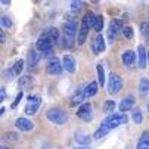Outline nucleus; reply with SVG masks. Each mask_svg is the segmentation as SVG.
I'll use <instances>...</instances> for the list:
<instances>
[{"label": "nucleus", "instance_id": "1", "mask_svg": "<svg viewBox=\"0 0 149 149\" xmlns=\"http://www.w3.org/2000/svg\"><path fill=\"white\" fill-rule=\"evenodd\" d=\"M46 117H47V120L50 121V123H53V124H65L67 121H68V115H67V112L63 111V109H61V108H52V109H49L47 112H46Z\"/></svg>", "mask_w": 149, "mask_h": 149}, {"label": "nucleus", "instance_id": "2", "mask_svg": "<svg viewBox=\"0 0 149 149\" xmlns=\"http://www.w3.org/2000/svg\"><path fill=\"white\" fill-rule=\"evenodd\" d=\"M36 47H37V50L43 55V56H50V55H52V50H53L52 41H50L47 37H45V36H41V37L37 40Z\"/></svg>", "mask_w": 149, "mask_h": 149}, {"label": "nucleus", "instance_id": "3", "mask_svg": "<svg viewBox=\"0 0 149 149\" xmlns=\"http://www.w3.org/2000/svg\"><path fill=\"white\" fill-rule=\"evenodd\" d=\"M123 89V80L118 74H111L109 83H108V93L109 95H117Z\"/></svg>", "mask_w": 149, "mask_h": 149}, {"label": "nucleus", "instance_id": "4", "mask_svg": "<svg viewBox=\"0 0 149 149\" xmlns=\"http://www.w3.org/2000/svg\"><path fill=\"white\" fill-rule=\"evenodd\" d=\"M106 125L109 127V129H117L118 125L121 124H125L127 123V115L123 114V115H118V114H111L108 118L105 120Z\"/></svg>", "mask_w": 149, "mask_h": 149}, {"label": "nucleus", "instance_id": "5", "mask_svg": "<svg viewBox=\"0 0 149 149\" xmlns=\"http://www.w3.org/2000/svg\"><path fill=\"white\" fill-rule=\"evenodd\" d=\"M40 106V96H28V103L25 106V114L34 115Z\"/></svg>", "mask_w": 149, "mask_h": 149}, {"label": "nucleus", "instance_id": "6", "mask_svg": "<svg viewBox=\"0 0 149 149\" xmlns=\"http://www.w3.org/2000/svg\"><path fill=\"white\" fill-rule=\"evenodd\" d=\"M62 70H63V65L61 63V61L58 58H53V59L49 61V63H47V72L50 75H58V74L62 72Z\"/></svg>", "mask_w": 149, "mask_h": 149}, {"label": "nucleus", "instance_id": "7", "mask_svg": "<svg viewBox=\"0 0 149 149\" xmlns=\"http://www.w3.org/2000/svg\"><path fill=\"white\" fill-rule=\"evenodd\" d=\"M77 117L84 120V121H90L93 118L92 117V106H90V103H83L78 108V111H77Z\"/></svg>", "mask_w": 149, "mask_h": 149}, {"label": "nucleus", "instance_id": "8", "mask_svg": "<svg viewBox=\"0 0 149 149\" xmlns=\"http://www.w3.org/2000/svg\"><path fill=\"white\" fill-rule=\"evenodd\" d=\"M146 62H148V52H146L145 46H139L137 47V67L140 70H145Z\"/></svg>", "mask_w": 149, "mask_h": 149}, {"label": "nucleus", "instance_id": "9", "mask_svg": "<svg viewBox=\"0 0 149 149\" xmlns=\"http://www.w3.org/2000/svg\"><path fill=\"white\" fill-rule=\"evenodd\" d=\"M15 127L18 130H21V132H30V130L34 129V124L30 120H27V118H18L15 121Z\"/></svg>", "mask_w": 149, "mask_h": 149}, {"label": "nucleus", "instance_id": "10", "mask_svg": "<svg viewBox=\"0 0 149 149\" xmlns=\"http://www.w3.org/2000/svg\"><path fill=\"white\" fill-rule=\"evenodd\" d=\"M84 99H86V93H84V90L83 89H77L75 93L71 97V106H77V105L81 106L83 102H84Z\"/></svg>", "mask_w": 149, "mask_h": 149}, {"label": "nucleus", "instance_id": "11", "mask_svg": "<svg viewBox=\"0 0 149 149\" xmlns=\"http://www.w3.org/2000/svg\"><path fill=\"white\" fill-rule=\"evenodd\" d=\"M120 30L123 31V28H121V22L118 19H112L111 21V24H109V38L111 40H114L117 36H118V33H120Z\"/></svg>", "mask_w": 149, "mask_h": 149}, {"label": "nucleus", "instance_id": "12", "mask_svg": "<svg viewBox=\"0 0 149 149\" xmlns=\"http://www.w3.org/2000/svg\"><path fill=\"white\" fill-rule=\"evenodd\" d=\"M62 65H63V70H67L68 72H74L75 71V59L71 55H65L63 61H62Z\"/></svg>", "mask_w": 149, "mask_h": 149}, {"label": "nucleus", "instance_id": "13", "mask_svg": "<svg viewBox=\"0 0 149 149\" xmlns=\"http://www.w3.org/2000/svg\"><path fill=\"white\" fill-rule=\"evenodd\" d=\"M134 106V97L133 96H129V97H124L121 102H120V111L121 112H125V111H130Z\"/></svg>", "mask_w": 149, "mask_h": 149}, {"label": "nucleus", "instance_id": "14", "mask_svg": "<svg viewBox=\"0 0 149 149\" xmlns=\"http://www.w3.org/2000/svg\"><path fill=\"white\" fill-rule=\"evenodd\" d=\"M136 61V53L133 50H125L123 53V63L125 67H132Z\"/></svg>", "mask_w": 149, "mask_h": 149}, {"label": "nucleus", "instance_id": "15", "mask_svg": "<svg viewBox=\"0 0 149 149\" xmlns=\"http://www.w3.org/2000/svg\"><path fill=\"white\" fill-rule=\"evenodd\" d=\"M105 38L102 34H97L96 38H95V43H93V49H95V53H102L105 50Z\"/></svg>", "mask_w": 149, "mask_h": 149}, {"label": "nucleus", "instance_id": "16", "mask_svg": "<svg viewBox=\"0 0 149 149\" xmlns=\"http://www.w3.org/2000/svg\"><path fill=\"white\" fill-rule=\"evenodd\" d=\"M97 89H99V83L96 81H90L86 89H84V93H86V97H93L96 93H97Z\"/></svg>", "mask_w": 149, "mask_h": 149}, {"label": "nucleus", "instance_id": "17", "mask_svg": "<svg viewBox=\"0 0 149 149\" xmlns=\"http://www.w3.org/2000/svg\"><path fill=\"white\" fill-rule=\"evenodd\" d=\"M109 130H111V129H109V127L106 125V123L103 121V123L100 124V127H99V129H97V130L95 132L93 137H95V139H102V137H105L106 134L109 133Z\"/></svg>", "mask_w": 149, "mask_h": 149}, {"label": "nucleus", "instance_id": "18", "mask_svg": "<svg viewBox=\"0 0 149 149\" xmlns=\"http://www.w3.org/2000/svg\"><path fill=\"white\" fill-rule=\"evenodd\" d=\"M41 36H45V37H47L50 41H52V45H55L56 41H58V38H59V31L56 30V28H49V30H46Z\"/></svg>", "mask_w": 149, "mask_h": 149}, {"label": "nucleus", "instance_id": "19", "mask_svg": "<svg viewBox=\"0 0 149 149\" xmlns=\"http://www.w3.org/2000/svg\"><path fill=\"white\" fill-rule=\"evenodd\" d=\"M63 33H65V36L74 37L75 33H77V25H75V22L70 21V22H65V24H63Z\"/></svg>", "mask_w": 149, "mask_h": 149}, {"label": "nucleus", "instance_id": "20", "mask_svg": "<svg viewBox=\"0 0 149 149\" xmlns=\"http://www.w3.org/2000/svg\"><path fill=\"white\" fill-rule=\"evenodd\" d=\"M89 27L86 24H81V28L78 30V45H83L87 38V34H89Z\"/></svg>", "mask_w": 149, "mask_h": 149}, {"label": "nucleus", "instance_id": "21", "mask_svg": "<svg viewBox=\"0 0 149 149\" xmlns=\"http://www.w3.org/2000/svg\"><path fill=\"white\" fill-rule=\"evenodd\" d=\"M41 59V55H38L36 50H31L30 53H28V58H27V62H28V65L30 67H36L37 63H38V61Z\"/></svg>", "mask_w": 149, "mask_h": 149}, {"label": "nucleus", "instance_id": "22", "mask_svg": "<svg viewBox=\"0 0 149 149\" xmlns=\"http://www.w3.org/2000/svg\"><path fill=\"white\" fill-rule=\"evenodd\" d=\"M75 140H77L78 143L84 145V146H87V145L90 143L92 137H90V134H87V133H83V132H78V133L75 134Z\"/></svg>", "mask_w": 149, "mask_h": 149}, {"label": "nucleus", "instance_id": "23", "mask_svg": "<svg viewBox=\"0 0 149 149\" xmlns=\"http://www.w3.org/2000/svg\"><path fill=\"white\" fill-rule=\"evenodd\" d=\"M139 90H140V95H142V96L149 95V78H146V77L140 78V83H139Z\"/></svg>", "mask_w": 149, "mask_h": 149}, {"label": "nucleus", "instance_id": "24", "mask_svg": "<svg viewBox=\"0 0 149 149\" xmlns=\"http://www.w3.org/2000/svg\"><path fill=\"white\" fill-rule=\"evenodd\" d=\"M137 149H149V132H145L137 143Z\"/></svg>", "mask_w": 149, "mask_h": 149}, {"label": "nucleus", "instance_id": "25", "mask_svg": "<svg viewBox=\"0 0 149 149\" xmlns=\"http://www.w3.org/2000/svg\"><path fill=\"white\" fill-rule=\"evenodd\" d=\"M95 21H96V16L92 12H87L86 15L83 16V24H86L89 28H93L95 27Z\"/></svg>", "mask_w": 149, "mask_h": 149}, {"label": "nucleus", "instance_id": "26", "mask_svg": "<svg viewBox=\"0 0 149 149\" xmlns=\"http://www.w3.org/2000/svg\"><path fill=\"white\" fill-rule=\"evenodd\" d=\"M33 86V78L30 75H25V77H21L19 78V87L25 90V89H30Z\"/></svg>", "mask_w": 149, "mask_h": 149}, {"label": "nucleus", "instance_id": "27", "mask_svg": "<svg viewBox=\"0 0 149 149\" xmlns=\"http://www.w3.org/2000/svg\"><path fill=\"white\" fill-rule=\"evenodd\" d=\"M96 71H97V83H99V86L103 87V84H105V71H103L102 63H97L96 65Z\"/></svg>", "mask_w": 149, "mask_h": 149}, {"label": "nucleus", "instance_id": "28", "mask_svg": "<svg viewBox=\"0 0 149 149\" xmlns=\"http://www.w3.org/2000/svg\"><path fill=\"white\" fill-rule=\"evenodd\" d=\"M62 46L67 47V49H71L74 46V37L71 36H63L62 37Z\"/></svg>", "mask_w": 149, "mask_h": 149}, {"label": "nucleus", "instance_id": "29", "mask_svg": "<svg viewBox=\"0 0 149 149\" xmlns=\"http://www.w3.org/2000/svg\"><path fill=\"white\" fill-rule=\"evenodd\" d=\"M22 70H24V61L19 59V61L15 62V65H13V74L15 75H19L21 72H22Z\"/></svg>", "mask_w": 149, "mask_h": 149}, {"label": "nucleus", "instance_id": "30", "mask_svg": "<svg viewBox=\"0 0 149 149\" xmlns=\"http://www.w3.org/2000/svg\"><path fill=\"white\" fill-rule=\"evenodd\" d=\"M114 108H115V102H114V100H106V102H105V105H103V111H105L106 114L112 112V111H114Z\"/></svg>", "mask_w": 149, "mask_h": 149}, {"label": "nucleus", "instance_id": "31", "mask_svg": "<svg viewBox=\"0 0 149 149\" xmlns=\"http://www.w3.org/2000/svg\"><path fill=\"white\" fill-rule=\"evenodd\" d=\"M18 137H19V136H18L16 133H13V132H8V133L3 134V139L8 140V142H16Z\"/></svg>", "mask_w": 149, "mask_h": 149}, {"label": "nucleus", "instance_id": "32", "mask_svg": "<svg viewBox=\"0 0 149 149\" xmlns=\"http://www.w3.org/2000/svg\"><path fill=\"white\" fill-rule=\"evenodd\" d=\"M97 33L99 31H102V28H103V18L99 15V16H96V21H95V27H93Z\"/></svg>", "mask_w": 149, "mask_h": 149}, {"label": "nucleus", "instance_id": "33", "mask_svg": "<svg viewBox=\"0 0 149 149\" xmlns=\"http://www.w3.org/2000/svg\"><path fill=\"white\" fill-rule=\"evenodd\" d=\"M132 115H133V121H134L136 124H140V123L143 121V117H142V112H140V109H134Z\"/></svg>", "mask_w": 149, "mask_h": 149}, {"label": "nucleus", "instance_id": "34", "mask_svg": "<svg viewBox=\"0 0 149 149\" xmlns=\"http://www.w3.org/2000/svg\"><path fill=\"white\" fill-rule=\"evenodd\" d=\"M121 33H123V36H124L127 40H130V38L133 37V28H132V27H124Z\"/></svg>", "mask_w": 149, "mask_h": 149}, {"label": "nucleus", "instance_id": "35", "mask_svg": "<svg viewBox=\"0 0 149 149\" xmlns=\"http://www.w3.org/2000/svg\"><path fill=\"white\" fill-rule=\"evenodd\" d=\"M2 27L3 28H10L12 27V21L8 16H2Z\"/></svg>", "mask_w": 149, "mask_h": 149}, {"label": "nucleus", "instance_id": "36", "mask_svg": "<svg viewBox=\"0 0 149 149\" xmlns=\"http://www.w3.org/2000/svg\"><path fill=\"white\" fill-rule=\"evenodd\" d=\"M83 6V2H71V9L72 10H80Z\"/></svg>", "mask_w": 149, "mask_h": 149}, {"label": "nucleus", "instance_id": "37", "mask_svg": "<svg viewBox=\"0 0 149 149\" xmlns=\"http://www.w3.org/2000/svg\"><path fill=\"white\" fill-rule=\"evenodd\" d=\"M22 96H24V93H22V92H19V93H18V96H16L15 102L12 103V108H16V106H18V103L21 102V99H22Z\"/></svg>", "mask_w": 149, "mask_h": 149}, {"label": "nucleus", "instance_id": "38", "mask_svg": "<svg viewBox=\"0 0 149 149\" xmlns=\"http://www.w3.org/2000/svg\"><path fill=\"white\" fill-rule=\"evenodd\" d=\"M5 97H6V92H5V87H2V90H0V99L5 100Z\"/></svg>", "mask_w": 149, "mask_h": 149}, {"label": "nucleus", "instance_id": "39", "mask_svg": "<svg viewBox=\"0 0 149 149\" xmlns=\"http://www.w3.org/2000/svg\"><path fill=\"white\" fill-rule=\"evenodd\" d=\"M74 149H90L89 146H78V148H74Z\"/></svg>", "mask_w": 149, "mask_h": 149}, {"label": "nucleus", "instance_id": "40", "mask_svg": "<svg viewBox=\"0 0 149 149\" xmlns=\"http://www.w3.org/2000/svg\"><path fill=\"white\" fill-rule=\"evenodd\" d=\"M2 149H12V148H8V146H2Z\"/></svg>", "mask_w": 149, "mask_h": 149}, {"label": "nucleus", "instance_id": "41", "mask_svg": "<svg viewBox=\"0 0 149 149\" xmlns=\"http://www.w3.org/2000/svg\"><path fill=\"white\" fill-rule=\"evenodd\" d=\"M148 62H149V50H148Z\"/></svg>", "mask_w": 149, "mask_h": 149}, {"label": "nucleus", "instance_id": "42", "mask_svg": "<svg viewBox=\"0 0 149 149\" xmlns=\"http://www.w3.org/2000/svg\"><path fill=\"white\" fill-rule=\"evenodd\" d=\"M148 111H149V103H148Z\"/></svg>", "mask_w": 149, "mask_h": 149}]
</instances>
